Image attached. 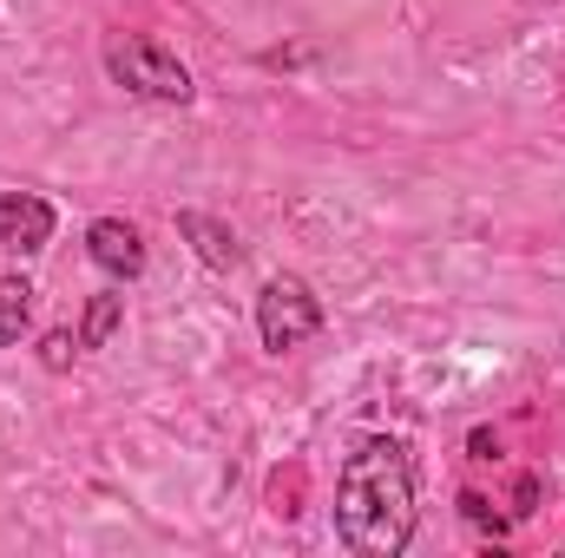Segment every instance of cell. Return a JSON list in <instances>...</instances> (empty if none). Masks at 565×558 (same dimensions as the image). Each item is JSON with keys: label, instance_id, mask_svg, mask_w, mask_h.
Here are the masks:
<instances>
[{"label": "cell", "instance_id": "obj_5", "mask_svg": "<svg viewBox=\"0 0 565 558\" xmlns=\"http://www.w3.org/2000/svg\"><path fill=\"white\" fill-rule=\"evenodd\" d=\"M86 250H93V264H99L106 277H119V282L145 270V244L126 217H99V224L86 230Z\"/></svg>", "mask_w": 565, "mask_h": 558}, {"label": "cell", "instance_id": "obj_8", "mask_svg": "<svg viewBox=\"0 0 565 558\" xmlns=\"http://www.w3.org/2000/svg\"><path fill=\"white\" fill-rule=\"evenodd\" d=\"M119 309H126V296H93L86 329H79V348H106V335L119 329Z\"/></svg>", "mask_w": 565, "mask_h": 558}, {"label": "cell", "instance_id": "obj_3", "mask_svg": "<svg viewBox=\"0 0 565 558\" xmlns=\"http://www.w3.org/2000/svg\"><path fill=\"white\" fill-rule=\"evenodd\" d=\"M106 66H113L119 86H132V93H145V99H171V106L191 99V73H184L158 40H119V46L106 53Z\"/></svg>", "mask_w": 565, "mask_h": 558}, {"label": "cell", "instance_id": "obj_2", "mask_svg": "<svg viewBox=\"0 0 565 558\" xmlns=\"http://www.w3.org/2000/svg\"><path fill=\"white\" fill-rule=\"evenodd\" d=\"M316 329H322V302L309 296V282L302 277H270L264 282V296H257V335H264L270 355L302 348Z\"/></svg>", "mask_w": 565, "mask_h": 558}, {"label": "cell", "instance_id": "obj_9", "mask_svg": "<svg viewBox=\"0 0 565 558\" xmlns=\"http://www.w3.org/2000/svg\"><path fill=\"white\" fill-rule=\"evenodd\" d=\"M73 348H79V342H73L66 329H53V335L40 342V362H46V368H66V362H73Z\"/></svg>", "mask_w": 565, "mask_h": 558}, {"label": "cell", "instance_id": "obj_1", "mask_svg": "<svg viewBox=\"0 0 565 558\" xmlns=\"http://www.w3.org/2000/svg\"><path fill=\"white\" fill-rule=\"evenodd\" d=\"M335 533L362 558H395L415 539V460L402 440H369L335 480Z\"/></svg>", "mask_w": 565, "mask_h": 558}, {"label": "cell", "instance_id": "obj_4", "mask_svg": "<svg viewBox=\"0 0 565 558\" xmlns=\"http://www.w3.org/2000/svg\"><path fill=\"white\" fill-rule=\"evenodd\" d=\"M46 237H53V204L33 191H0V244L33 257V250H46Z\"/></svg>", "mask_w": 565, "mask_h": 558}, {"label": "cell", "instance_id": "obj_6", "mask_svg": "<svg viewBox=\"0 0 565 558\" xmlns=\"http://www.w3.org/2000/svg\"><path fill=\"white\" fill-rule=\"evenodd\" d=\"M178 230L198 244V257H204L211 270H237V264H244V244H237V230H231V224H217V217H204V211H184V217H178Z\"/></svg>", "mask_w": 565, "mask_h": 558}, {"label": "cell", "instance_id": "obj_7", "mask_svg": "<svg viewBox=\"0 0 565 558\" xmlns=\"http://www.w3.org/2000/svg\"><path fill=\"white\" fill-rule=\"evenodd\" d=\"M26 315H33V282L26 277H0V348L20 342Z\"/></svg>", "mask_w": 565, "mask_h": 558}]
</instances>
